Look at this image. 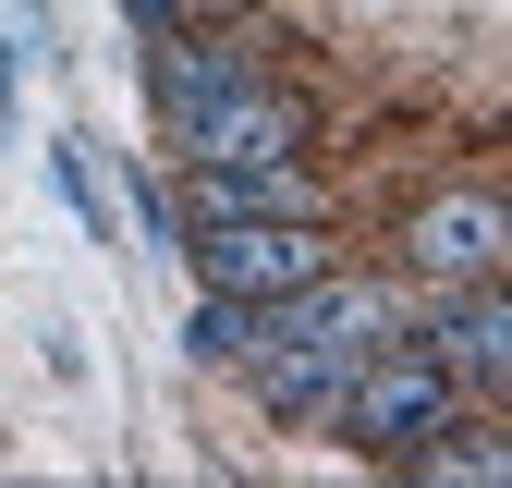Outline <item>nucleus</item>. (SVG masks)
Segmentation results:
<instances>
[{"instance_id": "f257e3e1", "label": "nucleus", "mask_w": 512, "mask_h": 488, "mask_svg": "<svg viewBox=\"0 0 512 488\" xmlns=\"http://www.w3.org/2000/svg\"><path fill=\"white\" fill-rule=\"evenodd\" d=\"M452 403H464V391L439 379V366H427L415 342H378V354L354 366V379H342V403H330V415L354 427L366 452H415L427 427H452Z\"/></svg>"}, {"instance_id": "f03ea898", "label": "nucleus", "mask_w": 512, "mask_h": 488, "mask_svg": "<svg viewBox=\"0 0 512 488\" xmlns=\"http://www.w3.org/2000/svg\"><path fill=\"white\" fill-rule=\"evenodd\" d=\"M415 354H427L452 391L512 379V305H500V281H427V293H415Z\"/></svg>"}, {"instance_id": "7ed1b4c3", "label": "nucleus", "mask_w": 512, "mask_h": 488, "mask_svg": "<svg viewBox=\"0 0 512 488\" xmlns=\"http://www.w3.org/2000/svg\"><path fill=\"white\" fill-rule=\"evenodd\" d=\"M196 269H208V293H305L330 269V244H317V220H208Z\"/></svg>"}, {"instance_id": "20e7f679", "label": "nucleus", "mask_w": 512, "mask_h": 488, "mask_svg": "<svg viewBox=\"0 0 512 488\" xmlns=\"http://www.w3.org/2000/svg\"><path fill=\"white\" fill-rule=\"evenodd\" d=\"M403 257H415V281H500L512 208H500V196H427L415 232H403Z\"/></svg>"}, {"instance_id": "39448f33", "label": "nucleus", "mask_w": 512, "mask_h": 488, "mask_svg": "<svg viewBox=\"0 0 512 488\" xmlns=\"http://www.w3.org/2000/svg\"><path fill=\"white\" fill-rule=\"evenodd\" d=\"M317 208V183L305 159H196V183H183V232H208V220H305Z\"/></svg>"}, {"instance_id": "423d86ee", "label": "nucleus", "mask_w": 512, "mask_h": 488, "mask_svg": "<svg viewBox=\"0 0 512 488\" xmlns=\"http://www.w3.org/2000/svg\"><path fill=\"white\" fill-rule=\"evenodd\" d=\"M183 159H305V110L293 98H269V86H232L220 110H196L171 135Z\"/></svg>"}, {"instance_id": "0eeeda50", "label": "nucleus", "mask_w": 512, "mask_h": 488, "mask_svg": "<svg viewBox=\"0 0 512 488\" xmlns=\"http://www.w3.org/2000/svg\"><path fill=\"white\" fill-rule=\"evenodd\" d=\"M49 171H61V196H74V208H86V220H98V232H110V208H98V171H86V147H61V159H49Z\"/></svg>"}]
</instances>
